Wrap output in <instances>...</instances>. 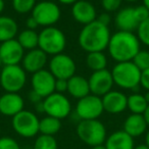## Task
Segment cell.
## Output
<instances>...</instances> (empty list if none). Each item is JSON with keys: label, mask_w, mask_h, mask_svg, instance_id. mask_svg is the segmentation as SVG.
<instances>
[{"label": "cell", "mask_w": 149, "mask_h": 149, "mask_svg": "<svg viewBox=\"0 0 149 149\" xmlns=\"http://www.w3.org/2000/svg\"><path fill=\"white\" fill-rule=\"evenodd\" d=\"M108 53L116 62L132 61L140 51V41L133 32L118 31L110 36Z\"/></svg>", "instance_id": "1"}, {"label": "cell", "mask_w": 149, "mask_h": 149, "mask_svg": "<svg viewBox=\"0 0 149 149\" xmlns=\"http://www.w3.org/2000/svg\"><path fill=\"white\" fill-rule=\"evenodd\" d=\"M109 28L100 24L98 21H94L84 26L78 37L80 47L89 52L101 51L103 52L107 48L110 40Z\"/></svg>", "instance_id": "2"}, {"label": "cell", "mask_w": 149, "mask_h": 149, "mask_svg": "<svg viewBox=\"0 0 149 149\" xmlns=\"http://www.w3.org/2000/svg\"><path fill=\"white\" fill-rule=\"evenodd\" d=\"M111 74L114 84L123 89L136 90L140 86L141 70L133 61L116 62Z\"/></svg>", "instance_id": "3"}, {"label": "cell", "mask_w": 149, "mask_h": 149, "mask_svg": "<svg viewBox=\"0 0 149 149\" xmlns=\"http://www.w3.org/2000/svg\"><path fill=\"white\" fill-rule=\"evenodd\" d=\"M77 135L82 142L90 147L103 145L107 138L105 126L99 120L79 122L77 126Z\"/></svg>", "instance_id": "4"}, {"label": "cell", "mask_w": 149, "mask_h": 149, "mask_svg": "<svg viewBox=\"0 0 149 149\" xmlns=\"http://www.w3.org/2000/svg\"><path fill=\"white\" fill-rule=\"evenodd\" d=\"M66 46L65 35L61 30L53 27L44 28L39 33L38 47L46 54L56 55L62 53Z\"/></svg>", "instance_id": "5"}, {"label": "cell", "mask_w": 149, "mask_h": 149, "mask_svg": "<svg viewBox=\"0 0 149 149\" xmlns=\"http://www.w3.org/2000/svg\"><path fill=\"white\" fill-rule=\"evenodd\" d=\"M27 74L23 66L3 65L0 72V85L5 92L9 93H19L26 85Z\"/></svg>", "instance_id": "6"}, {"label": "cell", "mask_w": 149, "mask_h": 149, "mask_svg": "<svg viewBox=\"0 0 149 149\" xmlns=\"http://www.w3.org/2000/svg\"><path fill=\"white\" fill-rule=\"evenodd\" d=\"M40 120L34 112L22 110L13 118V128L19 136L23 138H33L39 133Z\"/></svg>", "instance_id": "7"}, {"label": "cell", "mask_w": 149, "mask_h": 149, "mask_svg": "<svg viewBox=\"0 0 149 149\" xmlns=\"http://www.w3.org/2000/svg\"><path fill=\"white\" fill-rule=\"evenodd\" d=\"M43 107L46 116L58 118L60 120L68 118L72 112V104L68 98L62 93L57 92H54L44 98Z\"/></svg>", "instance_id": "8"}, {"label": "cell", "mask_w": 149, "mask_h": 149, "mask_svg": "<svg viewBox=\"0 0 149 149\" xmlns=\"http://www.w3.org/2000/svg\"><path fill=\"white\" fill-rule=\"evenodd\" d=\"M103 111L101 97L90 93L89 95L78 100L74 114L79 118L80 120H98Z\"/></svg>", "instance_id": "9"}, {"label": "cell", "mask_w": 149, "mask_h": 149, "mask_svg": "<svg viewBox=\"0 0 149 149\" xmlns=\"http://www.w3.org/2000/svg\"><path fill=\"white\" fill-rule=\"evenodd\" d=\"M60 8L52 1H41L36 3L32 10V17L36 19L39 26L44 28L53 27L60 19Z\"/></svg>", "instance_id": "10"}, {"label": "cell", "mask_w": 149, "mask_h": 149, "mask_svg": "<svg viewBox=\"0 0 149 149\" xmlns=\"http://www.w3.org/2000/svg\"><path fill=\"white\" fill-rule=\"evenodd\" d=\"M76 70V62L68 54H56L52 56L49 61V72L55 79L68 80L74 76Z\"/></svg>", "instance_id": "11"}, {"label": "cell", "mask_w": 149, "mask_h": 149, "mask_svg": "<svg viewBox=\"0 0 149 149\" xmlns=\"http://www.w3.org/2000/svg\"><path fill=\"white\" fill-rule=\"evenodd\" d=\"M88 82H89L90 93L99 97H102L106 93L111 91L112 86L114 84L111 72L106 68L98 72H93L88 79Z\"/></svg>", "instance_id": "12"}, {"label": "cell", "mask_w": 149, "mask_h": 149, "mask_svg": "<svg viewBox=\"0 0 149 149\" xmlns=\"http://www.w3.org/2000/svg\"><path fill=\"white\" fill-rule=\"evenodd\" d=\"M55 81L54 76L47 70H41L32 76V90L37 92L42 98H46L50 94L55 92Z\"/></svg>", "instance_id": "13"}, {"label": "cell", "mask_w": 149, "mask_h": 149, "mask_svg": "<svg viewBox=\"0 0 149 149\" xmlns=\"http://www.w3.org/2000/svg\"><path fill=\"white\" fill-rule=\"evenodd\" d=\"M25 49L17 39H11L0 44V59L3 65H15L23 60Z\"/></svg>", "instance_id": "14"}, {"label": "cell", "mask_w": 149, "mask_h": 149, "mask_svg": "<svg viewBox=\"0 0 149 149\" xmlns=\"http://www.w3.org/2000/svg\"><path fill=\"white\" fill-rule=\"evenodd\" d=\"M72 15L74 21L83 26L88 25L97 19L95 6L87 0H78L74 2L72 6Z\"/></svg>", "instance_id": "15"}, {"label": "cell", "mask_w": 149, "mask_h": 149, "mask_svg": "<svg viewBox=\"0 0 149 149\" xmlns=\"http://www.w3.org/2000/svg\"><path fill=\"white\" fill-rule=\"evenodd\" d=\"M23 97L19 93H9L5 92L0 96V113L5 116H13L24 110Z\"/></svg>", "instance_id": "16"}, {"label": "cell", "mask_w": 149, "mask_h": 149, "mask_svg": "<svg viewBox=\"0 0 149 149\" xmlns=\"http://www.w3.org/2000/svg\"><path fill=\"white\" fill-rule=\"evenodd\" d=\"M104 111L111 114H118L127 109L128 96L120 91H109L101 97Z\"/></svg>", "instance_id": "17"}, {"label": "cell", "mask_w": 149, "mask_h": 149, "mask_svg": "<svg viewBox=\"0 0 149 149\" xmlns=\"http://www.w3.org/2000/svg\"><path fill=\"white\" fill-rule=\"evenodd\" d=\"M23 62V68L27 72L35 74L39 70H43L44 66L47 63V54L42 51L40 48L29 50L27 53L24 55L22 60Z\"/></svg>", "instance_id": "18"}, {"label": "cell", "mask_w": 149, "mask_h": 149, "mask_svg": "<svg viewBox=\"0 0 149 149\" xmlns=\"http://www.w3.org/2000/svg\"><path fill=\"white\" fill-rule=\"evenodd\" d=\"M116 26L118 31L134 32L137 31L140 23L135 15L134 7H126L118 11L116 15Z\"/></svg>", "instance_id": "19"}, {"label": "cell", "mask_w": 149, "mask_h": 149, "mask_svg": "<svg viewBox=\"0 0 149 149\" xmlns=\"http://www.w3.org/2000/svg\"><path fill=\"white\" fill-rule=\"evenodd\" d=\"M104 146L106 149H134V138L125 131H116L107 136Z\"/></svg>", "instance_id": "20"}, {"label": "cell", "mask_w": 149, "mask_h": 149, "mask_svg": "<svg viewBox=\"0 0 149 149\" xmlns=\"http://www.w3.org/2000/svg\"><path fill=\"white\" fill-rule=\"evenodd\" d=\"M147 126L142 114L132 113L126 118L123 125V131L130 135L133 138L140 137L147 132Z\"/></svg>", "instance_id": "21"}, {"label": "cell", "mask_w": 149, "mask_h": 149, "mask_svg": "<svg viewBox=\"0 0 149 149\" xmlns=\"http://www.w3.org/2000/svg\"><path fill=\"white\" fill-rule=\"evenodd\" d=\"M68 92L76 99H81L90 94L89 82L82 76L74 74L68 80Z\"/></svg>", "instance_id": "22"}, {"label": "cell", "mask_w": 149, "mask_h": 149, "mask_svg": "<svg viewBox=\"0 0 149 149\" xmlns=\"http://www.w3.org/2000/svg\"><path fill=\"white\" fill-rule=\"evenodd\" d=\"M19 31L17 24L13 17H0V43L15 39Z\"/></svg>", "instance_id": "23"}, {"label": "cell", "mask_w": 149, "mask_h": 149, "mask_svg": "<svg viewBox=\"0 0 149 149\" xmlns=\"http://www.w3.org/2000/svg\"><path fill=\"white\" fill-rule=\"evenodd\" d=\"M60 129H61V122L58 118L46 116L40 120L39 133H41L42 135L54 136L59 132Z\"/></svg>", "instance_id": "24"}, {"label": "cell", "mask_w": 149, "mask_h": 149, "mask_svg": "<svg viewBox=\"0 0 149 149\" xmlns=\"http://www.w3.org/2000/svg\"><path fill=\"white\" fill-rule=\"evenodd\" d=\"M17 42L25 50H32L38 47L39 42V34L36 33L34 30L25 29L17 36Z\"/></svg>", "instance_id": "25"}, {"label": "cell", "mask_w": 149, "mask_h": 149, "mask_svg": "<svg viewBox=\"0 0 149 149\" xmlns=\"http://www.w3.org/2000/svg\"><path fill=\"white\" fill-rule=\"evenodd\" d=\"M86 64L93 72L105 70L107 65V58L105 54L101 51L89 52L86 57Z\"/></svg>", "instance_id": "26"}, {"label": "cell", "mask_w": 149, "mask_h": 149, "mask_svg": "<svg viewBox=\"0 0 149 149\" xmlns=\"http://www.w3.org/2000/svg\"><path fill=\"white\" fill-rule=\"evenodd\" d=\"M147 103L144 95L140 93H133L128 96V102H127V108H129L132 113L143 114V112L146 109Z\"/></svg>", "instance_id": "27"}, {"label": "cell", "mask_w": 149, "mask_h": 149, "mask_svg": "<svg viewBox=\"0 0 149 149\" xmlns=\"http://www.w3.org/2000/svg\"><path fill=\"white\" fill-rule=\"evenodd\" d=\"M58 144L54 136L40 135L34 142L33 149H57Z\"/></svg>", "instance_id": "28"}, {"label": "cell", "mask_w": 149, "mask_h": 149, "mask_svg": "<svg viewBox=\"0 0 149 149\" xmlns=\"http://www.w3.org/2000/svg\"><path fill=\"white\" fill-rule=\"evenodd\" d=\"M36 0H13V7L17 13L25 15L34 9Z\"/></svg>", "instance_id": "29"}, {"label": "cell", "mask_w": 149, "mask_h": 149, "mask_svg": "<svg viewBox=\"0 0 149 149\" xmlns=\"http://www.w3.org/2000/svg\"><path fill=\"white\" fill-rule=\"evenodd\" d=\"M132 61L141 72L146 68H149V52L145 51V50H140L135 55Z\"/></svg>", "instance_id": "30"}, {"label": "cell", "mask_w": 149, "mask_h": 149, "mask_svg": "<svg viewBox=\"0 0 149 149\" xmlns=\"http://www.w3.org/2000/svg\"><path fill=\"white\" fill-rule=\"evenodd\" d=\"M137 37L140 43L149 46V17L143 21L137 29Z\"/></svg>", "instance_id": "31"}, {"label": "cell", "mask_w": 149, "mask_h": 149, "mask_svg": "<svg viewBox=\"0 0 149 149\" xmlns=\"http://www.w3.org/2000/svg\"><path fill=\"white\" fill-rule=\"evenodd\" d=\"M0 149H22L17 140L11 137H1L0 138Z\"/></svg>", "instance_id": "32"}, {"label": "cell", "mask_w": 149, "mask_h": 149, "mask_svg": "<svg viewBox=\"0 0 149 149\" xmlns=\"http://www.w3.org/2000/svg\"><path fill=\"white\" fill-rule=\"evenodd\" d=\"M122 1L123 0H101V4L106 13H112L118 10Z\"/></svg>", "instance_id": "33"}, {"label": "cell", "mask_w": 149, "mask_h": 149, "mask_svg": "<svg viewBox=\"0 0 149 149\" xmlns=\"http://www.w3.org/2000/svg\"><path fill=\"white\" fill-rule=\"evenodd\" d=\"M135 15H136L137 19H138L139 23H142L143 21H145L146 19L149 17V11L144 5H139V6L134 7Z\"/></svg>", "instance_id": "34"}, {"label": "cell", "mask_w": 149, "mask_h": 149, "mask_svg": "<svg viewBox=\"0 0 149 149\" xmlns=\"http://www.w3.org/2000/svg\"><path fill=\"white\" fill-rule=\"evenodd\" d=\"M140 86L146 91H149V68H146L141 72Z\"/></svg>", "instance_id": "35"}, {"label": "cell", "mask_w": 149, "mask_h": 149, "mask_svg": "<svg viewBox=\"0 0 149 149\" xmlns=\"http://www.w3.org/2000/svg\"><path fill=\"white\" fill-rule=\"evenodd\" d=\"M68 91V80L63 79H56L55 81V92L62 93Z\"/></svg>", "instance_id": "36"}, {"label": "cell", "mask_w": 149, "mask_h": 149, "mask_svg": "<svg viewBox=\"0 0 149 149\" xmlns=\"http://www.w3.org/2000/svg\"><path fill=\"white\" fill-rule=\"evenodd\" d=\"M96 21H98L100 24H102V25L108 27L109 24H110V22H111V17H110V15L108 13H101V15H98L97 19H96Z\"/></svg>", "instance_id": "37"}, {"label": "cell", "mask_w": 149, "mask_h": 149, "mask_svg": "<svg viewBox=\"0 0 149 149\" xmlns=\"http://www.w3.org/2000/svg\"><path fill=\"white\" fill-rule=\"evenodd\" d=\"M29 100L33 104H37V103H39V102L43 101V98H42L41 96L37 93V92H35L34 90H32V91L29 93Z\"/></svg>", "instance_id": "38"}, {"label": "cell", "mask_w": 149, "mask_h": 149, "mask_svg": "<svg viewBox=\"0 0 149 149\" xmlns=\"http://www.w3.org/2000/svg\"><path fill=\"white\" fill-rule=\"evenodd\" d=\"M27 29H29V30H34L35 31L36 29H37V27L39 25H38V23L36 22V19H34L33 17H30L29 19H27Z\"/></svg>", "instance_id": "39"}, {"label": "cell", "mask_w": 149, "mask_h": 149, "mask_svg": "<svg viewBox=\"0 0 149 149\" xmlns=\"http://www.w3.org/2000/svg\"><path fill=\"white\" fill-rule=\"evenodd\" d=\"M142 116H143V118H144L145 122H146L147 126L149 127V104H148V105H147L146 109H145V111L143 112Z\"/></svg>", "instance_id": "40"}, {"label": "cell", "mask_w": 149, "mask_h": 149, "mask_svg": "<svg viewBox=\"0 0 149 149\" xmlns=\"http://www.w3.org/2000/svg\"><path fill=\"white\" fill-rule=\"evenodd\" d=\"M58 2H60L61 4H66V5H70L74 4V2H77L78 0H57Z\"/></svg>", "instance_id": "41"}, {"label": "cell", "mask_w": 149, "mask_h": 149, "mask_svg": "<svg viewBox=\"0 0 149 149\" xmlns=\"http://www.w3.org/2000/svg\"><path fill=\"white\" fill-rule=\"evenodd\" d=\"M35 107H36V110L38 112H44V107H43V101L39 102V103L35 104Z\"/></svg>", "instance_id": "42"}, {"label": "cell", "mask_w": 149, "mask_h": 149, "mask_svg": "<svg viewBox=\"0 0 149 149\" xmlns=\"http://www.w3.org/2000/svg\"><path fill=\"white\" fill-rule=\"evenodd\" d=\"M134 149H149V147L144 143V144H140V145H137V146H135Z\"/></svg>", "instance_id": "43"}, {"label": "cell", "mask_w": 149, "mask_h": 149, "mask_svg": "<svg viewBox=\"0 0 149 149\" xmlns=\"http://www.w3.org/2000/svg\"><path fill=\"white\" fill-rule=\"evenodd\" d=\"M145 144L149 147V129L147 130V132L145 133Z\"/></svg>", "instance_id": "44"}, {"label": "cell", "mask_w": 149, "mask_h": 149, "mask_svg": "<svg viewBox=\"0 0 149 149\" xmlns=\"http://www.w3.org/2000/svg\"><path fill=\"white\" fill-rule=\"evenodd\" d=\"M4 7H5L4 0H0V13H1L3 10H4Z\"/></svg>", "instance_id": "45"}, {"label": "cell", "mask_w": 149, "mask_h": 149, "mask_svg": "<svg viewBox=\"0 0 149 149\" xmlns=\"http://www.w3.org/2000/svg\"><path fill=\"white\" fill-rule=\"evenodd\" d=\"M142 1H143V5H144L149 11V0H142Z\"/></svg>", "instance_id": "46"}, {"label": "cell", "mask_w": 149, "mask_h": 149, "mask_svg": "<svg viewBox=\"0 0 149 149\" xmlns=\"http://www.w3.org/2000/svg\"><path fill=\"white\" fill-rule=\"evenodd\" d=\"M91 149H106L105 146L103 145H98V146H94V147H91Z\"/></svg>", "instance_id": "47"}, {"label": "cell", "mask_w": 149, "mask_h": 149, "mask_svg": "<svg viewBox=\"0 0 149 149\" xmlns=\"http://www.w3.org/2000/svg\"><path fill=\"white\" fill-rule=\"evenodd\" d=\"M144 97H145V99H146L147 103L149 104V91H146V93L144 94Z\"/></svg>", "instance_id": "48"}, {"label": "cell", "mask_w": 149, "mask_h": 149, "mask_svg": "<svg viewBox=\"0 0 149 149\" xmlns=\"http://www.w3.org/2000/svg\"><path fill=\"white\" fill-rule=\"evenodd\" d=\"M125 1H128V2H136L138 0H125Z\"/></svg>", "instance_id": "49"}, {"label": "cell", "mask_w": 149, "mask_h": 149, "mask_svg": "<svg viewBox=\"0 0 149 149\" xmlns=\"http://www.w3.org/2000/svg\"><path fill=\"white\" fill-rule=\"evenodd\" d=\"M3 66V63H2V61H1V59H0V68H2Z\"/></svg>", "instance_id": "50"}, {"label": "cell", "mask_w": 149, "mask_h": 149, "mask_svg": "<svg viewBox=\"0 0 149 149\" xmlns=\"http://www.w3.org/2000/svg\"><path fill=\"white\" fill-rule=\"evenodd\" d=\"M23 149H33V148H29V147H27V148H23Z\"/></svg>", "instance_id": "51"}]
</instances>
